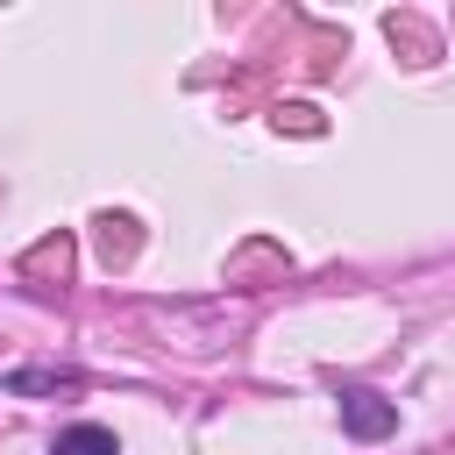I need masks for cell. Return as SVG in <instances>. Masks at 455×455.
Here are the masks:
<instances>
[{
    "label": "cell",
    "mask_w": 455,
    "mask_h": 455,
    "mask_svg": "<svg viewBox=\"0 0 455 455\" xmlns=\"http://www.w3.org/2000/svg\"><path fill=\"white\" fill-rule=\"evenodd\" d=\"M341 427L355 441H384V434H398V405L384 391H370V384H348L341 391Z\"/></svg>",
    "instance_id": "6da1fadb"
},
{
    "label": "cell",
    "mask_w": 455,
    "mask_h": 455,
    "mask_svg": "<svg viewBox=\"0 0 455 455\" xmlns=\"http://www.w3.org/2000/svg\"><path fill=\"white\" fill-rule=\"evenodd\" d=\"M50 455H121V441H114V427L78 419V427H64V434L50 441Z\"/></svg>",
    "instance_id": "7a4b0ae2"
}]
</instances>
